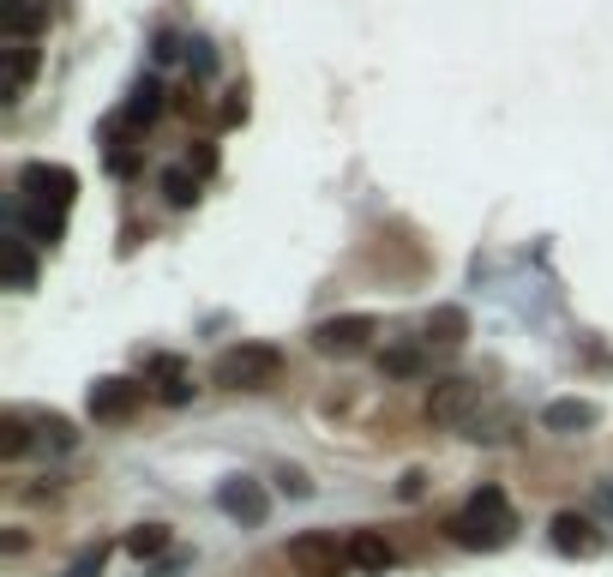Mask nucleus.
Segmentation results:
<instances>
[{
	"mask_svg": "<svg viewBox=\"0 0 613 577\" xmlns=\"http://www.w3.org/2000/svg\"><path fill=\"white\" fill-rule=\"evenodd\" d=\"M511 529H517L511 499H505L499 487H481L475 499H469L463 511L445 523V535H451L457 547H481V553H493V547H505V541H511Z\"/></svg>",
	"mask_w": 613,
	"mask_h": 577,
	"instance_id": "obj_1",
	"label": "nucleus"
},
{
	"mask_svg": "<svg viewBox=\"0 0 613 577\" xmlns=\"http://www.w3.org/2000/svg\"><path fill=\"white\" fill-rule=\"evenodd\" d=\"M276 373H283V349L276 343H235L211 361V379L223 391H264V385H276Z\"/></svg>",
	"mask_w": 613,
	"mask_h": 577,
	"instance_id": "obj_2",
	"label": "nucleus"
},
{
	"mask_svg": "<svg viewBox=\"0 0 613 577\" xmlns=\"http://www.w3.org/2000/svg\"><path fill=\"white\" fill-rule=\"evenodd\" d=\"M72 192H79V175L60 163H24L19 168V204L24 211H43V216H67Z\"/></svg>",
	"mask_w": 613,
	"mask_h": 577,
	"instance_id": "obj_3",
	"label": "nucleus"
},
{
	"mask_svg": "<svg viewBox=\"0 0 613 577\" xmlns=\"http://www.w3.org/2000/svg\"><path fill=\"white\" fill-rule=\"evenodd\" d=\"M283 560L295 565V577H343L349 572V547L331 535V529H300L283 547Z\"/></svg>",
	"mask_w": 613,
	"mask_h": 577,
	"instance_id": "obj_4",
	"label": "nucleus"
},
{
	"mask_svg": "<svg viewBox=\"0 0 613 577\" xmlns=\"http://www.w3.org/2000/svg\"><path fill=\"white\" fill-rule=\"evenodd\" d=\"M367 337H379L373 313H337V319L313 325V349L319 355H355V349H367Z\"/></svg>",
	"mask_w": 613,
	"mask_h": 577,
	"instance_id": "obj_5",
	"label": "nucleus"
},
{
	"mask_svg": "<svg viewBox=\"0 0 613 577\" xmlns=\"http://www.w3.org/2000/svg\"><path fill=\"white\" fill-rule=\"evenodd\" d=\"M547 541L565 553V560H596V553H601V529L589 523L583 511H559L547 523Z\"/></svg>",
	"mask_w": 613,
	"mask_h": 577,
	"instance_id": "obj_6",
	"label": "nucleus"
},
{
	"mask_svg": "<svg viewBox=\"0 0 613 577\" xmlns=\"http://www.w3.org/2000/svg\"><path fill=\"white\" fill-rule=\"evenodd\" d=\"M139 403H144V385H132V379H96L91 397H84L91 421H127Z\"/></svg>",
	"mask_w": 613,
	"mask_h": 577,
	"instance_id": "obj_7",
	"label": "nucleus"
},
{
	"mask_svg": "<svg viewBox=\"0 0 613 577\" xmlns=\"http://www.w3.org/2000/svg\"><path fill=\"white\" fill-rule=\"evenodd\" d=\"M475 403H481V385H475V379H439V385L427 391V421H439V427H457V421H463Z\"/></svg>",
	"mask_w": 613,
	"mask_h": 577,
	"instance_id": "obj_8",
	"label": "nucleus"
},
{
	"mask_svg": "<svg viewBox=\"0 0 613 577\" xmlns=\"http://www.w3.org/2000/svg\"><path fill=\"white\" fill-rule=\"evenodd\" d=\"M36 67H43V55H36L31 43H7V48H0V103H19V96L31 91Z\"/></svg>",
	"mask_w": 613,
	"mask_h": 577,
	"instance_id": "obj_9",
	"label": "nucleus"
},
{
	"mask_svg": "<svg viewBox=\"0 0 613 577\" xmlns=\"http://www.w3.org/2000/svg\"><path fill=\"white\" fill-rule=\"evenodd\" d=\"M216 505H223L228 517H240V523H264V511H271L264 487H259V481H247V475L223 481V487H216Z\"/></svg>",
	"mask_w": 613,
	"mask_h": 577,
	"instance_id": "obj_10",
	"label": "nucleus"
},
{
	"mask_svg": "<svg viewBox=\"0 0 613 577\" xmlns=\"http://www.w3.org/2000/svg\"><path fill=\"white\" fill-rule=\"evenodd\" d=\"M43 24H48V0H0V31H7V43H31Z\"/></svg>",
	"mask_w": 613,
	"mask_h": 577,
	"instance_id": "obj_11",
	"label": "nucleus"
},
{
	"mask_svg": "<svg viewBox=\"0 0 613 577\" xmlns=\"http://www.w3.org/2000/svg\"><path fill=\"white\" fill-rule=\"evenodd\" d=\"M349 565H361V572L385 577V572L397 565V547L379 535V529H355V535H349Z\"/></svg>",
	"mask_w": 613,
	"mask_h": 577,
	"instance_id": "obj_12",
	"label": "nucleus"
},
{
	"mask_svg": "<svg viewBox=\"0 0 613 577\" xmlns=\"http://www.w3.org/2000/svg\"><path fill=\"white\" fill-rule=\"evenodd\" d=\"M0 271H7V288L36 283V259H31V247H24V235H0Z\"/></svg>",
	"mask_w": 613,
	"mask_h": 577,
	"instance_id": "obj_13",
	"label": "nucleus"
},
{
	"mask_svg": "<svg viewBox=\"0 0 613 577\" xmlns=\"http://www.w3.org/2000/svg\"><path fill=\"white\" fill-rule=\"evenodd\" d=\"M541 421H547L553 433L596 427V403H583V397H559V403H547V409H541Z\"/></svg>",
	"mask_w": 613,
	"mask_h": 577,
	"instance_id": "obj_14",
	"label": "nucleus"
},
{
	"mask_svg": "<svg viewBox=\"0 0 613 577\" xmlns=\"http://www.w3.org/2000/svg\"><path fill=\"white\" fill-rule=\"evenodd\" d=\"M156 115H163V84H156V79H139L132 103L120 108V127H151Z\"/></svg>",
	"mask_w": 613,
	"mask_h": 577,
	"instance_id": "obj_15",
	"label": "nucleus"
},
{
	"mask_svg": "<svg viewBox=\"0 0 613 577\" xmlns=\"http://www.w3.org/2000/svg\"><path fill=\"white\" fill-rule=\"evenodd\" d=\"M463 337H469V313H463V307H433V313H427V343L457 349Z\"/></svg>",
	"mask_w": 613,
	"mask_h": 577,
	"instance_id": "obj_16",
	"label": "nucleus"
},
{
	"mask_svg": "<svg viewBox=\"0 0 613 577\" xmlns=\"http://www.w3.org/2000/svg\"><path fill=\"white\" fill-rule=\"evenodd\" d=\"M379 373L385 379H421V373H427V355H421L415 343H391L379 355Z\"/></svg>",
	"mask_w": 613,
	"mask_h": 577,
	"instance_id": "obj_17",
	"label": "nucleus"
},
{
	"mask_svg": "<svg viewBox=\"0 0 613 577\" xmlns=\"http://www.w3.org/2000/svg\"><path fill=\"white\" fill-rule=\"evenodd\" d=\"M151 373H156V397H163V403H187V367H180L175 355H156L151 361Z\"/></svg>",
	"mask_w": 613,
	"mask_h": 577,
	"instance_id": "obj_18",
	"label": "nucleus"
},
{
	"mask_svg": "<svg viewBox=\"0 0 613 577\" xmlns=\"http://www.w3.org/2000/svg\"><path fill=\"white\" fill-rule=\"evenodd\" d=\"M163 199L168 204H192V199H199V175H192V163L163 168Z\"/></svg>",
	"mask_w": 613,
	"mask_h": 577,
	"instance_id": "obj_19",
	"label": "nucleus"
},
{
	"mask_svg": "<svg viewBox=\"0 0 613 577\" xmlns=\"http://www.w3.org/2000/svg\"><path fill=\"white\" fill-rule=\"evenodd\" d=\"M163 547H168V523H139V529L127 535V553H132V560H156Z\"/></svg>",
	"mask_w": 613,
	"mask_h": 577,
	"instance_id": "obj_20",
	"label": "nucleus"
},
{
	"mask_svg": "<svg viewBox=\"0 0 613 577\" xmlns=\"http://www.w3.org/2000/svg\"><path fill=\"white\" fill-rule=\"evenodd\" d=\"M24 451H31V427H24V415H0V457L19 463Z\"/></svg>",
	"mask_w": 613,
	"mask_h": 577,
	"instance_id": "obj_21",
	"label": "nucleus"
},
{
	"mask_svg": "<svg viewBox=\"0 0 613 577\" xmlns=\"http://www.w3.org/2000/svg\"><path fill=\"white\" fill-rule=\"evenodd\" d=\"M43 433H48V439L60 445V451H67V445L79 439V433H72V427H67V421H60V415H43Z\"/></svg>",
	"mask_w": 613,
	"mask_h": 577,
	"instance_id": "obj_22",
	"label": "nucleus"
},
{
	"mask_svg": "<svg viewBox=\"0 0 613 577\" xmlns=\"http://www.w3.org/2000/svg\"><path fill=\"white\" fill-rule=\"evenodd\" d=\"M91 572H103V547H96V553H84V560L72 565V577H91Z\"/></svg>",
	"mask_w": 613,
	"mask_h": 577,
	"instance_id": "obj_23",
	"label": "nucleus"
},
{
	"mask_svg": "<svg viewBox=\"0 0 613 577\" xmlns=\"http://www.w3.org/2000/svg\"><path fill=\"white\" fill-rule=\"evenodd\" d=\"M240 115H247V96H240V91H228V103H223V120H240Z\"/></svg>",
	"mask_w": 613,
	"mask_h": 577,
	"instance_id": "obj_24",
	"label": "nucleus"
},
{
	"mask_svg": "<svg viewBox=\"0 0 613 577\" xmlns=\"http://www.w3.org/2000/svg\"><path fill=\"white\" fill-rule=\"evenodd\" d=\"M601 511L613 517V481H601Z\"/></svg>",
	"mask_w": 613,
	"mask_h": 577,
	"instance_id": "obj_25",
	"label": "nucleus"
}]
</instances>
